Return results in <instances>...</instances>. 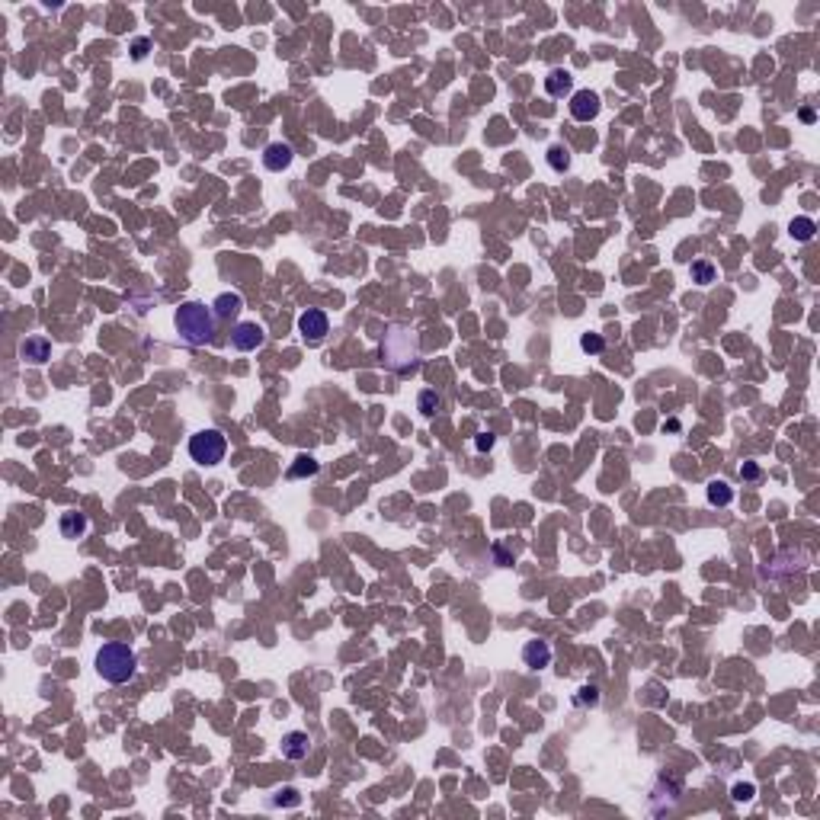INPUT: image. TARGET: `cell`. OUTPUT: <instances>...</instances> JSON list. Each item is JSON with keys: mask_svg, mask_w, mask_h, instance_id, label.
I'll use <instances>...</instances> for the list:
<instances>
[{"mask_svg": "<svg viewBox=\"0 0 820 820\" xmlns=\"http://www.w3.org/2000/svg\"><path fill=\"white\" fill-rule=\"evenodd\" d=\"M299 801H301V798H299V792H295V788H282L279 795H276V804H279V808H282V804H285V808H295Z\"/></svg>", "mask_w": 820, "mask_h": 820, "instance_id": "cell-23", "label": "cell"}, {"mask_svg": "<svg viewBox=\"0 0 820 820\" xmlns=\"http://www.w3.org/2000/svg\"><path fill=\"white\" fill-rule=\"evenodd\" d=\"M212 308H215V317H224V321H228V317H234L240 308H244V299H240L237 292H221V295L212 301Z\"/></svg>", "mask_w": 820, "mask_h": 820, "instance_id": "cell-13", "label": "cell"}, {"mask_svg": "<svg viewBox=\"0 0 820 820\" xmlns=\"http://www.w3.org/2000/svg\"><path fill=\"white\" fill-rule=\"evenodd\" d=\"M93 667H97V673H100L106 683L122 686V683H128L135 676V670H138V657H135V651L128 644H122V641H109V644H103L100 651H97Z\"/></svg>", "mask_w": 820, "mask_h": 820, "instance_id": "cell-2", "label": "cell"}, {"mask_svg": "<svg viewBox=\"0 0 820 820\" xmlns=\"http://www.w3.org/2000/svg\"><path fill=\"white\" fill-rule=\"evenodd\" d=\"M215 311L206 308L202 301H186V305L176 308L174 324H176V333L186 346H206L212 343L215 337Z\"/></svg>", "mask_w": 820, "mask_h": 820, "instance_id": "cell-1", "label": "cell"}, {"mask_svg": "<svg viewBox=\"0 0 820 820\" xmlns=\"http://www.w3.org/2000/svg\"><path fill=\"white\" fill-rule=\"evenodd\" d=\"M58 529H61V539H83L87 529H90V522H87L83 513H65L58 522Z\"/></svg>", "mask_w": 820, "mask_h": 820, "instance_id": "cell-12", "label": "cell"}, {"mask_svg": "<svg viewBox=\"0 0 820 820\" xmlns=\"http://www.w3.org/2000/svg\"><path fill=\"white\" fill-rule=\"evenodd\" d=\"M317 468H321V465H317V458H315V455H299V458H295V465L289 468V478H292V480L315 478Z\"/></svg>", "mask_w": 820, "mask_h": 820, "instance_id": "cell-15", "label": "cell"}, {"mask_svg": "<svg viewBox=\"0 0 820 820\" xmlns=\"http://www.w3.org/2000/svg\"><path fill=\"white\" fill-rule=\"evenodd\" d=\"M308 753H311V737L305 730H292V734L282 737V756L285 760H305Z\"/></svg>", "mask_w": 820, "mask_h": 820, "instance_id": "cell-9", "label": "cell"}, {"mask_svg": "<svg viewBox=\"0 0 820 820\" xmlns=\"http://www.w3.org/2000/svg\"><path fill=\"white\" fill-rule=\"evenodd\" d=\"M801 122H814V109H801Z\"/></svg>", "mask_w": 820, "mask_h": 820, "instance_id": "cell-27", "label": "cell"}, {"mask_svg": "<svg viewBox=\"0 0 820 820\" xmlns=\"http://www.w3.org/2000/svg\"><path fill=\"white\" fill-rule=\"evenodd\" d=\"M814 231H817V224H814L811 218H804V215H801V218H795V221L788 224V234H792V237H795L798 244H808V240L814 237Z\"/></svg>", "mask_w": 820, "mask_h": 820, "instance_id": "cell-17", "label": "cell"}, {"mask_svg": "<svg viewBox=\"0 0 820 820\" xmlns=\"http://www.w3.org/2000/svg\"><path fill=\"white\" fill-rule=\"evenodd\" d=\"M548 167H551V170H558V174H564V170L571 167V154H567V148H561V144H551V148H548Z\"/></svg>", "mask_w": 820, "mask_h": 820, "instance_id": "cell-18", "label": "cell"}, {"mask_svg": "<svg viewBox=\"0 0 820 820\" xmlns=\"http://www.w3.org/2000/svg\"><path fill=\"white\" fill-rule=\"evenodd\" d=\"M689 276H692L696 285H712V282L718 279V266H714L712 260H696V263L689 266Z\"/></svg>", "mask_w": 820, "mask_h": 820, "instance_id": "cell-14", "label": "cell"}, {"mask_svg": "<svg viewBox=\"0 0 820 820\" xmlns=\"http://www.w3.org/2000/svg\"><path fill=\"white\" fill-rule=\"evenodd\" d=\"M574 702H577V705H589V708H593V705H599V689L596 686H583L580 696L574 698Z\"/></svg>", "mask_w": 820, "mask_h": 820, "instance_id": "cell-22", "label": "cell"}, {"mask_svg": "<svg viewBox=\"0 0 820 820\" xmlns=\"http://www.w3.org/2000/svg\"><path fill=\"white\" fill-rule=\"evenodd\" d=\"M490 446H494V433H478V440H474V449H478V452H487Z\"/></svg>", "mask_w": 820, "mask_h": 820, "instance_id": "cell-26", "label": "cell"}, {"mask_svg": "<svg viewBox=\"0 0 820 820\" xmlns=\"http://www.w3.org/2000/svg\"><path fill=\"white\" fill-rule=\"evenodd\" d=\"M571 90H574L571 71H564V67L548 71V77H545V93L548 97H564V93H571Z\"/></svg>", "mask_w": 820, "mask_h": 820, "instance_id": "cell-10", "label": "cell"}, {"mask_svg": "<svg viewBox=\"0 0 820 820\" xmlns=\"http://www.w3.org/2000/svg\"><path fill=\"white\" fill-rule=\"evenodd\" d=\"M762 471H760V465H756V462H744V465H740V480H756Z\"/></svg>", "mask_w": 820, "mask_h": 820, "instance_id": "cell-24", "label": "cell"}, {"mask_svg": "<svg viewBox=\"0 0 820 820\" xmlns=\"http://www.w3.org/2000/svg\"><path fill=\"white\" fill-rule=\"evenodd\" d=\"M580 349H583V353H593V356H596V353H603V349H605V340L599 337V333H583V337H580Z\"/></svg>", "mask_w": 820, "mask_h": 820, "instance_id": "cell-20", "label": "cell"}, {"mask_svg": "<svg viewBox=\"0 0 820 820\" xmlns=\"http://www.w3.org/2000/svg\"><path fill=\"white\" fill-rule=\"evenodd\" d=\"M228 452V440L221 430H199L190 440V458L199 465H218Z\"/></svg>", "mask_w": 820, "mask_h": 820, "instance_id": "cell-3", "label": "cell"}, {"mask_svg": "<svg viewBox=\"0 0 820 820\" xmlns=\"http://www.w3.org/2000/svg\"><path fill=\"white\" fill-rule=\"evenodd\" d=\"M292 160H295V151H292V144H285V141H273V144H266V151H263V167H266V170L279 174V170H285Z\"/></svg>", "mask_w": 820, "mask_h": 820, "instance_id": "cell-7", "label": "cell"}, {"mask_svg": "<svg viewBox=\"0 0 820 820\" xmlns=\"http://www.w3.org/2000/svg\"><path fill=\"white\" fill-rule=\"evenodd\" d=\"M19 356L29 359V362H45L51 356V343L45 337H26L23 346H19Z\"/></svg>", "mask_w": 820, "mask_h": 820, "instance_id": "cell-11", "label": "cell"}, {"mask_svg": "<svg viewBox=\"0 0 820 820\" xmlns=\"http://www.w3.org/2000/svg\"><path fill=\"white\" fill-rule=\"evenodd\" d=\"M263 340H266V330L257 321H240L231 330V346L240 349V353H253V349L263 346Z\"/></svg>", "mask_w": 820, "mask_h": 820, "instance_id": "cell-5", "label": "cell"}, {"mask_svg": "<svg viewBox=\"0 0 820 820\" xmlns=\"http://www.w3.org/2000/svg\"><path fill=\"white\" fill-rule=\"evenodd\" d=\"M599 109H603V103H599V97L593 90H577L571 97V116L577 122H593L599 116Z\"/></svg>", "mask_w": 820, "mask_h": 820, "instance_id": "cell-6", "label": "cell"}, {"mask_svg": "<svg viewBox=\"0 0 820 820\" xmlns=\"http://www.w3.org/2000/svg\"><path fill=\"white\" fill-rule=\"evenodd\" d=\"M705 494H708V503L712 506H728L730 500H734V490H730L724 480H712V484L705 487Z\"/></svg>", "mask_w": 820, "mask_h": 820, "instance_id": "cell-16", "label": "cell"}, {"mask_svg": "<svg viewBox=\"0 0 820 820\" xmlns=\"http://www.w3.org/2000/svg\"><path fill=\"white\" fill-rule=\"evenodd\" d=\"M417 404H420V414L423 417H436V410L442 407V398L436 394V391L426 388V391H420V401H417Z\"/></svg>", "mask_w": 820, "mask_h": 820, "instance_id": "cell-19", "label": "cell"}, {"mask_svg": "<svg viewBox=\"0 0 820 820\" xmlns=\"http://www.w3.org/2000/svg\"><path fill=\"white\" fill-rule=\"evenodd\" d=\"M148 49H151V42H148V39H135V45H132V58H135V61H141L144 55H148Z\"/></svg>", "mask_w": 820, "mask_h": 820, "instance_id": "cell-25", "label": "cell"}, {"mask_svg": "<svg viewBox=\"0 0 820 820\" xmlns=\"http://www.w3.org/2000/svg\"><path fill=\"white\" fill-rule=\"evenodd\" d=\"M327 330H330V317L324 315L321 308H308L305 315L299 317V333H301V340L305 343H321L324 337H327Z\"/></svg>", "mask_w": 820, "mask_h": 820, "instance_id": "cell-4", "label": "cell"}, {"mask_svg": "<svg viewBox=\"0 0 820 820\" xmlns=\"http://www.w3.org/2000/svg\"><path fill=\"white\" fill-rule=\"evenodd\" d=\"M522 663H526L529 670H545L548 663H551V647H548V641H526V647H522Z\"/></svg>", "mask_w": 820, "mask_h": 820, "instance_id": "cell-8", "label": "cell"}, {"mask_svg": "<svg viewBox=\"0 0 820 820\" xmlns=\"http://www.w3.org/2000/svg\"><path fill=\"white\" fill-rule=\"evenodd\" d=\"M753 795H756V785H753V782H737V785L730 788V798H734V801H750Z\"/></svg>", "mask_w": 820, "mask_h": 820, "instance_id": "cell-21", "label": "cell"}]
</instances>
